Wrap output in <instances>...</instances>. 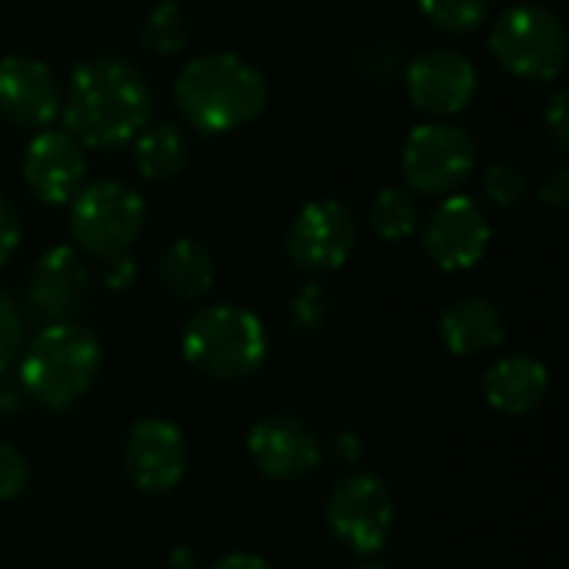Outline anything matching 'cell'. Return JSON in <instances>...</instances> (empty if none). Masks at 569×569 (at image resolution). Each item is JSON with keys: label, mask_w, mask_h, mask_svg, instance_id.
<instances>
[{"label": "cell", "mask_w": 569, "mask_h": 569, "mask_svg": "<svg viewBox=\"0 0 569 569\" xmlns=\"http://www.w3.org/2000/svg\"><path fill=\"white\" fill-rule=\"evenodd\" d=\"M153 87L127 57H87L70 70L63 93V130L83 150H117L150 127Z\"/></svg>", "instance_id": "1"}, {"label": "cell", "mask_w": 569, "mask_h": 569, "mask_svg": "<svg viewBox=\"0 0 569 569\" xmlns=\"http://www.w3.org/2000/svg\"><path fill=\"white\" fill-rule=\"evenodd\" d=\"M263 73L233 50H210L187 60L173 80V107L203 137L230 133L267 107Z\"/></svg>", "instance_id": "2"}, {"label": "cell", "mask_w": 569, "mask_h": 569, "mask_svg": "<svg viewBox=\"0 0 569 569\" xmlns=\"http://www.w3.org/2000/svg\"><path fill=\"white\" fill-rule=\"evenodd\" d=\"M100 340L80 323H47L20 357V387L47 410H70L97 380Z\"/></svg>", "instance_id": "3"}, {"label": "cell", "mask_w": 569, "mask_h": 569, "mask_svg": "<svg viewBox=\"0 0 569 569\" xmlns=\"http://www.w3.org/2000/svg\"><path fill=\"white\" fill-rule=\"evenodd\" d=\"M180 347L203 377L243 380L267 360V330L257 313L237 303H210L183 323Z\"/></svg>", "instance_id": "4"}, {"label": "cell", "mask_w": 569, "mask_h": 569, "mask_svg": "<svg viewBox=\"0 0 569 569\" xmlns=\"http://www.w3.org/2000/svg\"><path fill=\"white\" fill-rule=\"evenodd\" d=\"M493 60L517 80L550 83L563 73L569 37L560 13L540 3H520L503 10L490 27Z\"/></svg>", "instance_id": "5"}, {"label": "cell", "mask_w": 569, "mask_h": 569, "mask_svg": "<svg viewBox=\"0 0 569 569\" xmlns=\"http://www.w3.org/2000/svg\"><path fill=\"white\" fill-rule=\"evenodd\" d=\"M70 207V237L77 247L97 260H110L130 253L147 223L143 197L120 180H93L83 183Z\"/></svg>", "instance_id": "6"}, {"label": "cell", "mask_w": 569, "mask_h": 569, "mask_svg": "<svg viewBox=\"0 0 569 569\" xmlns=\"http://www.w3.org/2000/svg\"><path fill=\"white\" fill-rule=\"evenodd\" d=\"M477 140L463 127L447 120H427L413 127L403 140V183L413 193L450 197L470 180V173L477 170Z\"/></svg>", "instance_id": "7"}, {"label": "cell", "mask_w": 569, "mask_h": 569, "mask_svg": "<svg viewBox=\"0 0 569 569\" xmlns=\"http://www.w3.org/2000/svg\"><path fill=\"white\" fill-rule=\"evenodd\" d=\"M283 247L300 273H333L357 250V217L340 200H310L297 210Z\"/></svg>", "instance_id": "8"}, {"label": "cell", "mask_w": 569, "mask_h": 569, "mask_svg": "<svg viewBox=\"0 0 569 569\" xmlns=\"http://www.w3.org/2000/svg\"><path fill=\"white\" fill-rule=\"evenodd\" d=\"M393 517V493L373 473L343 477L327 500V523L333 537L357 553H377L390 540Z\"/></svg>", "instance_id": "9"}, {"label": "cell", "mask_w": 569, "mask_h": 569, "mask_svg": "<svg viewBox=\"0 0 569 569\" xmlns=\"http://www.w3.org/2000/svg\"><path fill=\"white\" fill-rule=\"evenodd\" d=\"M490 240H493L490 217L467 193L443 197L423 220V250L447 273L477 267L487 257Z\"/></svg>", "instance_id": "10"}, {"label": "cell", "mask_w": 569, "mask_h": 569, "mask_svg": "<svg viewBox=\"0 0 569 569\" xmlns=\"http://www.w3.org/2000/svg\"><path fill=\"white\" fill-rule=\"evenodd\" d=\"M480 73L470 57H463L453 47L423 50L407 67V93L420 113L430 120H447L470 107L477 97Z\"/></svg>", "instance_id": "11"}, {"label": "cell", "mask_w": 569, "mask_h": 569, "mask_svg": "<svg viewBox=\"0 0 569 569\" xmlns=\"http://www.w3.org/2000/svg\"><path fill=\"white\" fill-rule=\"evenodd\" d=\"M123 470L140 493H170L187 473V440L180 427L160 417L137 420L123 443Z\"/></svg>", "instance_id": "12"}, {"label": "cell", "mask_w": 569, "mask_h": 569, "mask_svg": "<svg viewBox=\"0 0 569 569\" xmlns=\"http://www.w3.org/2000/svg\"><path fill=\"white\" fill-rule=\"evenodd\" d=\"M63 107L57 73L27 53H7L0 60V117L23 130H47Z\"/></svg>", "instance_id": "13"}, {"label": "cell", "mask_w": 569, "mask_h": 569, "mask_svg": "<svg viewBox=\"0 0 569 569\" xmlns=\"http://www.w3.org/2000/svg\"><path fill=\"white\" fill-rule=\"evenodd\" d=\"M23 183L47 207H67L87 183V150L67 130H40L23 150Z\"/></svg>", "instance_id": "14"}, {"label": "cell", "mask_w": 569, "mask_h": 569, "mask_svg": "<svg viewBox=\"0 0 569 569\" xmlns=\"http://www.w3.org/2000/svg\"><path fill=\"white\" fill-rule=\"evenodd\" d=\"M27 300L47 323H73L90 300V270L73 247H50L30 270Z\"/></svg>", "instance_id": "15"}, {"label": "cell", "mask_w": 569, "mask_h": 569, "mask_svg": "<svg viewBox=\"0 0 569 569\" xmlns=\"http://www.w3.org/2000/svg\"><path fill=\"white\" fill-rule=\"evenodd\" d=\"M247 453L270 480H300L320 467V440L297 417H263L247 433Z\"/></svg>", "instance_id": "16"}, {"label": "cell", "mask_w": 569, "mask_h": 569, "mask_svg": "<svg viewBox=\"0 0 569 569\" xmlns=\"http://www.w3.org/2000/svg\"><path fill=\"white\" fill-rule=\"evenodd\" d=\"M547 393H550V370L543 360L527 357V353L497 360L483 377V397L503 417L533 413Z\"/></svg>", "instance_id": "17"}, {"label": "cell", "mask_w": 569, "mask_h": 569, "mask_svg": "<svg viewBox=\"0 0 569 569\" xmlns=\"http://www.w3.org/2000/svg\"><path fill=\"white\" fill-rule=\"evenodd\" d=\"M440 337L457 357H480L507 340V320L483 297H460L440 317Z\"/></svg>", "instance_id": "18"}, {"label": "cell", "mask_w": 569, "mask_h": 569, "mask_svg": "<svg viewBox=\"0 0 569 569\" xmlns=\"http://www.w3.org/2000/svg\"><path fill=\"white\" fill-rule=\"evenodd\" d=\"M160 280L170 293H177L180 300H200L213 290L217 283V260L213 253L193 240V237H180L173 240L163 253H160Z\"/></svg>", "instance_id": "19"}, {"label": "cell", "mask_w": 569, "mask_h": 569, "mask_svg": "<svg viewBox=\"0 0 569 569\" xmlns=\"http://www.w3.org/2000/svg\"><path fill=\"white\" fill-rule=\"evenodd\" d=\"M190 140L177 123H153L133 137V167L147 183H167L183 173Z\"/></svg>", "instance_id": "20"}, {"label": "cell", "mask_w": 569, "mask_h": 569, "mask_svg": "<svg viewBox=\"0 0 569 569\" xmlns=\"http://www.w3.org/2000/svg\"><path fill=\"white\" fill-rule=\"evenodd\" d=\"M367 220H370V230L380 240H387V243L407 240L417 230V223H420V207H417L413 190H407V187H383V190H377L373 200H370Z\"/></svg>", "instance_id": "21"}, {"label": "cell", "mask_w": 569, "mask_h": 569, "mask_svg": "<svg viewBox=\"0 0 569 569\" xmlns=\"http://www.w3.org/2000/svg\"><path fill=\"white\" fill-rule=\"evenodd\" d=\"M190 40V17L177 0H160L150 7L140 27V47L150 57H177Z\"/></svg>", "instance_id": "22"}, {"label": "cell", "mask_w": 569, "mask_h": 569, "mask_svg": "<svg viewBox=\"0 0 569 569\" xmlns=\"http://www.w3.org/2000/svg\"><path fill=\"white\" fill-rule=\"evenodd\" d=\"M417 7L433 27L447 33H470L490 17V0H417Z\"/></svg>", "instance_id": "23"}, {"label": "cell", "mask_w": 569, "mask_h": 569, "mask_svg": "<svg viewBox=\"0 0 569 569\" xmlns=\"http://www.w3.org/2000/svg\"><path fill=\"white\" fill-rule=\"evenodd\" d=\"M530 183H527V173L517 170L513 163H493L487 167L483 173V200L497 210H513L523 203Z\"/></svg>", "instance_id": "24"}, {"label": "cell", "mask_w": 569, "mask_h": 569, "mask_svg": "<svg viewBox=\"0 0 569 569\" xmlns=\"http://www.w3.org/2000/svg\"><path fill=\"white\" fill-rule=\"evenodd\" d=\"M330 297L320 283H303L290 300V320L300 333H320L330 323Z\"/></svg>", "instance_id": "25"}, {"label": "cell", "mask_w": 569, "mask_h": 569, "mask_svg": "<svg viewBox=\"0 0 569 569\" xmlns=\"http://www.w3.org/2000/svg\"><path fill=\"white\" fill-rule=\"evenodd\" d=\"M20 350H23V320L10 293L0 290V373L20 357Z\"/></svg>", "instance_id": "26"}, {"label": "cell", "mask_w": 569, "mask_h": 569, "mask_svg": "<svg viewBox=\"0 0 569 569\" xmlns=\"http://www.w3.org/2000/svg\"><path fill=\"white\" fill-rule=\"evenodd\" d=\"M27 483H30L27 457L17 447H10V443L0 440V503L20 497L27 490Z\"/></svg>", "instance_id": "27"}, {"label": "cell", "mask_w": 569, "mask_h": 569, "mask_svg": "<svg viewBox=\"0 0 569 569\" xmlns=\"http://www.w3.org/2000/svg\"><path fill=\"white\" fill-rule=\"evenodd\" d=\"M20 247V213L10 203V197L0 193V267L17 253Z\"/></svg>", "instance_id": "28"}, {"label": "cell", "mask_w": 569, "mask_h": 569, "mask_svg": "<svg viewBox=\"0 0 569 569\" xmlns=\"http://www.w3.org/2000/svg\"><path fill=\"white\" fill-rule=\"evenodd\" d=\"M547 130L557 143V150H569V97L567 90H557L547 107Z\"/></svg>", "instance_id": "29"}, {"label": "cell", "mask_w": 569, "mask_h": 569, "mask_svg": "<svg viewBox=\"0 0 569 569\" xmlns=\"http://www.w3.org/2000/svg\"><path fill=\"white\" fill-rule=\"evenodd\" d=\"M100 263H103V283H107V290L123 293V290L133 287V280H137V263H133L130 253H120V257H110V260H100Z\"/></svg>", "instance_id": "30"}, {"label": "cell", "mask_w": 569, "mask_h": 569, "mask_svg": "<svg viewBox=\"0 0 569 569\" xmlns=\"http://www.w3.org/2000/svg\"><path fill=\"white\" fill-rule=\"evenodd\" d=\"M540 200L547 203V207H557V210H563L569 203V167L567 163H560V167H553L550 173H547V180H543V187H540Z\"/></svg>", "instance_id": "31"}, {"label": "cell", "mask_w": 569, "mask_h": 569, "mask_svg": "<svg viewBox=\"0 0 569 569\" xmlns=\"http://www.w3.org/2000/svg\"><path fill=\"white\" fill-rule=\"evenodd\" d=\"M210 569H273L263 557H257V553H230V557H223V560H217Z\"/></svg>", "instance_id": "32"}, {"label": "cell", "mask_w": 569, "mask_h": 569, "mask_svg": "<svg viewBox=\"0 0 569 569\" xmlns=\"http://www.w3.org/2000/svg\"><path fill=\"white\" fill-rule=\"evenodd\" d=\"M333 453H337L343 463H357V460H360V437L340 433V437L333 440Z\"/></svg>", "instance_id": "33"}, {"label": "cell", "mask_w": 569, "mask_h": 569, "mask_svg": "<svg viewBox=\"0 0 569 569\" xmlns=\"http://www.w3.org/2000/svg\"><path fill=\"white\" fill-rule=\"evenodd\" d=\"M167 563H170V569H197V557H193L187 547H177V550L167 557Z\"/></svg>", "instance_id": "34"}, {"label": "cell", "mask_w": 569, "mask_h": 569, "mask_svg": "<svg viewBox=\"0 0 569 569\" xmlns=\"http://www.w3.org/2000/svg\"><path fill=\"white\" fill-rule=\"evenodd\" d=\"M353 569H387L383 563H360V567H353Z\"/></svg>", "instance_id": "35"}]
</instances>
